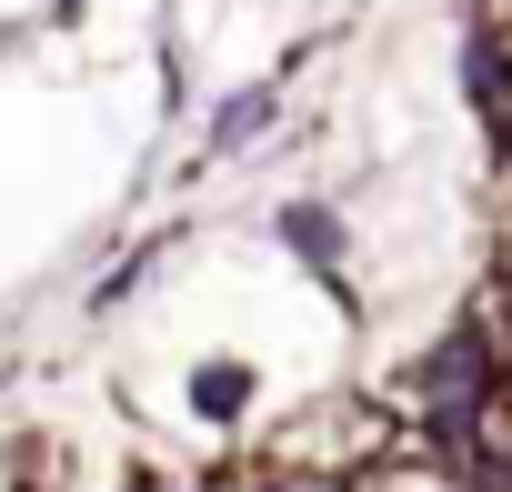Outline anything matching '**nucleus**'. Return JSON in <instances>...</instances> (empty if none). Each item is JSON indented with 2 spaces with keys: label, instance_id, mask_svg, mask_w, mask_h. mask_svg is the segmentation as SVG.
I'll return each mask as SVG.
<instances>
[{
  "label": "nucleus",
  "instance_id": "7ed1b4c3",
  "mask_svg": "<svg viewBox=\"0 0 512 492\" xmlns=\"http://www.w3.org/2000/svg\"><path fill=\"white\" fill-rule=\"evenodd\" d=\"M272 121H282V81H251L241 101H221V111H211V141H201V151H211V161H231V151L262 141Z\"/></svg>",
  "mask_w": 512,
  "mask_h": 492
},
{
  "label": "nucleus",
  "instance_id": "39448f33",
  "mask_svg": "<svg viewBox=\"0 0 512 492\" xmlns=\"http://www.w3.org/2000/svg\"><path fill=\"white\" fill-rule=\"evenodd\" d=\"M482 41H492V61H502V71H512V11H502V21H492V31H482Z\"/></svg>",
  "mask_w": 512,
  "mask_h": 492
},
{
  "label": "nucleus",
  "instance_id": "20e7f679",
  "mask_svg": "<svg viewBox=\"0 0 512 492\" xmlns=\"http://www.w3.org/2000/svg\"><path fill=\"white\" fill-rule=\"evenodd\" d=\"M472 111H482V121H492V141H512V71H502V81H492V91H482V101H472Z\"/></svg>",
  "mask_w": 512,
  "mask_h": 492
},
{
  "label": "nucleus",
  "instance_id": "f257e3e1",
  "mask_svg": "<svg viewBox=\"0 0 512 492\" xmlns=\"http://www.w3.org/2000/svg\"><path fill=\"white\" fill-rule=\"evenodd\" d=\"M402 412L372 402V392H312L292 412L262 422V442H251V472H282V482H352L372 472L382 452H402Z\"/></svg>",
  "mask_w": 512,
  "mask_h": 492
},
{
  "label": "nucleus",
  "instance_id": "f03ea898",
  "mask_svg": "<svg viewBox=\"0 0 512 492\" xmlns=\"http://www.w3.org/2000/svg\"><path fill=\"white\" fill-rule=\"evenodd\" d=\"M342 492H492L462 452H442V442H402V452H382L372 472H352Z\"/></svg>",
  "mask_w": 512,
  "mask_h": 492
}]
</instances>
